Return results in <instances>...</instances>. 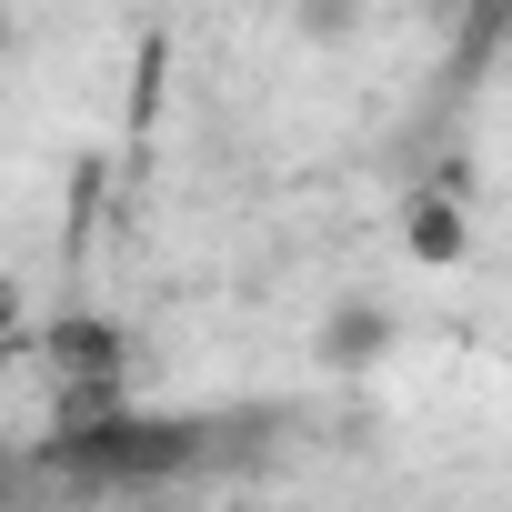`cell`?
<instances>
[{"mask_svg":"<svg viewBox=\"0 0 512 512\" xmlns=\"http://www.w3.org/2000/svg\"><path fill=\"white\" fill-rule=\"evenodd\" d=\"M221 442H231V422L101 402V412H71V422L51 432V472H61V492H81V502H141V492L201 472Z\"/></svg>","mask_w":512,"mask_h":512,"instance_id":"6da1fadb","label":"cell"},{"mask_svg":"<svg viewBox=\"0 0 512 512\" xmlns=\"http://www.w3.org/2000/svg\"><path fill=\"white\" fill-rule=\"evenodd\" d=\"M51 362H61V382H91L81 412H101V392L121 382V332L91 322V312H71V322H51Z\"/></svg>","mask_w":512,"mask_h":512,"instance_id":"7a4b0ae2","label":"cell"},{"mask_svg":"<svg viewBox=\"0 0 512 512\" xmlns=\"http://www.w3.org/2000/svg\"><path fill=\"white\" fill-rule=\"evenodd\" d=\"M402 251H412V262H462V221H452V201H412Z\"/></svg>","mask_w":512,"mask_h":512,"instance_id":"3957f363","label":"cell"},{"mask_svg":"<svg viewBox=\"0 0 512 512\" xmlns=\"http://www.w3.org/2000/svg\"><path fill=\"white\" fill-rule=\"evenodd\" d=\"M292 21H302L312 41H352V21H362V0H292Z\"/></svg>","mask_w":512,"mask_h":512,"instance_id":"277c9868","label":"cell"},{"mask_svg":"<svg viewBox=\"0 0 512 512\" xmlns=\"http://www.w3.org/2000/svg\"><path fill=\"white\" fill-rule=\"evenodd\" d=\"M382 332H392L382 312H342V322H332V362H362V352H372Z\"/></svg>","mask_w":512,"mask_h":512,"instance_id":"5b68a950","label":"cell"},{"mask_svg":"<svg viewBox=\"0 0 512 512\" xmlns=\"http://www.w3.org/2000/svg\"><path fill=\"white\" fill-rule=\"evenodd\" d=\"M151 512H161V502H151Z\"/></svg>","mask_w":512,"mask_h":512,"instance_id":"8992f818","label":"cell"}]
</instances>
